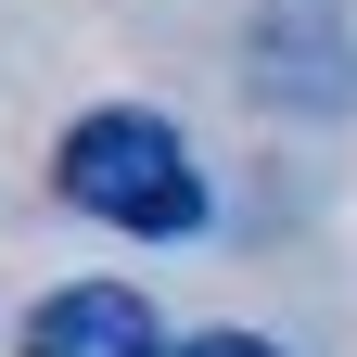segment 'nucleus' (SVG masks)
Here are the masks:
<instances>
[{
    "label": "nucleus",
    "instance_id": "3",
    "mask_svg": "<svg viewBox=\"0 0 357 357\" xmlns=\"http://www.w3.org/2000/svg\"><path fill=\"white\" fill-rule=\"evenodd\" d=\"M26 357H166V332L128 281H64V294H38Z\"/></svg>",
    "mask_w": 357,
    "mask_h": 357
},
{
    "label": "nucleus",
    "instance_id": "2",
    "mask_svg": "<svg viewBox=\"0 0 357 357\" xmlns=\"http://www.w3.org/2000/svg\"><path fill=\"white\" fill-rule=\"evenodd\" d=\"M243 77L268 102H294V115H344L357 102V26H344V0H268L243 26Z\"/></svg>",
    "mask_w": 357,
    "mask_h": 357
},
{
    "label": "nucleus",
    "instance_id": "1",
    "mask_svg": "<svg viewBox=\"0 0 357 357\" xmlns=\"http://www.w3.org/2000/svg\"><path fill=\"white\" fill-rule=\"evenodd\" d=\"M52 192H64L77 217H102V230H141V243L204 230V166H192V141H178L166 115H141V102L77 115L64 153H52Z\"/></svg>",
    "mask_w": 357,
    "mask_h": 357
},
{
    "label": "nucleus",
    "instance_id": "4",
    "mask_svg": "<svg viewBox=\"0 0 357 357\" xmlns=\"http://www.w3.org/2000/svg\"><path fill=\"white\" fill-rule=\"evenodd\" d=\"M178 357H281V344H255V332H192Z\"/></svg>",
    "mask_w": 357,
    "mask_h": 357
}]
</instances>
